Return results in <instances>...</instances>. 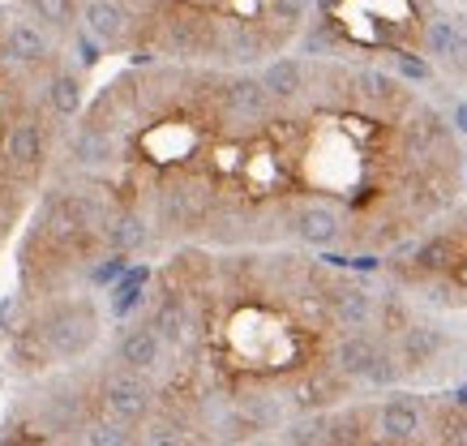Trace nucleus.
Wrapping results in <instances>:
<instances>
[{"mask_svg":"<svg viewBox=\"0 0 467 446\" xmlns=\"http://www.w3.org/2000/svg\"><path fill=\"white\" fill-rule=\"evenodd\" d=\"M257 78H262V87L270 90L275 103H296V99H305V90H309V65L300 57L266 60V69L257 73Z\"/></svg>","mask_w":467,"mask_h":446,"instance_id":"2eb2a0df","label":"nucleus"},{"mask_svg":"<svg viewBox=\"0 0 467 446\" xmlns=\"http://www.w3.org/2000/svg\"><path fill=\"white\" fill-rule=\"evenodd\" d=\"M275 116V99L254 73H227L219 82V120H232L227 133H249Z\"/></svg>","mask_w":467,"mask_h":446,"instance_id":"7ed1b4c3","label":"nucleus"},{"mask_svg":"<svg viewBox=\"0 0 467 446\" xmlns=\"http://www.w3.org/2000/svg\"><path fill=\"white\" fill-rule=\"evenodd\" d=\"M326 301H330V322L339 331H365L373 314H378V305H373L365 284H335L326 292Z\"/></svg>","mask_w":467,"mask_h":446,"instance_id":"4468645a","label":"nucleus"},{"mask_svg":"<svg viewBox=\"0 0 467 446\" xmlns=\"http://www.w3.org/2000/svg\"><path fill=\"white\" fill-rule=\"evenodd\" d=\"M249 446H287V442H279V438H254Z\"/></svg>","mask_w":467,"mask_h":446,"instance_id":"473e14b6","label":"nucleus"},{"mask_svg":"<svg viewBox=\"0 0 467 446\" xmlns=\"http://www.w3.org/2000/svg\"><path fill=\"white\" fill-rule=\"evenodd\" d=\"M292 236L300 245L330 249L343 236V211L330 198H322V193L292 202Z\"/></svg>","mask_w":467,"mask_h":446,"instance_id":"423d86ee","label":"nucleus"},{"mask_svg":"<svg viewBox=\"0 0 467 446\" xmlns=\"http://www.w3.org/2000/svg\"><path fill=\"white\" fill-rule=\"evenodd\" d=\"M125 271H129V254H116L112 249L108 258H99L95 266H90V284H95V288H112Z\"/></svg>","mask_w":467,"mask_h":446,"instance_id":"cd10ccee","label":"nucleus"},{"mask_svg":"<svg viewBox=\"0 0 467 446\" xmlns=\"http://www.w3.org/2000/svg\"><path fill=\"white\" fill-rule=\"evenodd\" d=\"M150 236H155V223L142 211H129V206L112 211L99 228V241L108 249H116V254H138V249L150 245Z\"/></svg>","mask_w":467,"mask_h":446,"instance_id":"ddd939ff","label":"nucleus"},{"mask_svg":"<svg viewBox=\"0 0 467 446\" xmlns=\"http://www.w3.org/2000/svg\"><path fill=\"white\" fill-rule=\"evenodd\" d=\"M463 30H467V17H463Z\"/></svg>","mask_w":467,"mask_h":446,"instance_id":"f704fd0d","label":"nucleus"},{"mask_svg":"<svg viewBox=\"0 0 467 446\" xmlns=\"http://www.w3.org/2000/svg\"><path fill=\"white\" fill-rule=\"evenodd\" d=\"M146 322L163 335V344L176 347V344H184V335H189V327H193V314H189V305H184L181 292H168V296L155 305V314L146 317Z\"/></svg>","mask_w":467,"mask_h":446,"instance_id":"aec40b11","label":"nucleus"},{"mask_svg":"<svg viewBox=\"0 0 467 446\" xmlns=\"http://www.w3.org/2000/svg\"><path fill=\"white\" fill-rule=\"evenodd\" d=\"M420 47L429 60H438L454 73H467V30L463 22H451L446 14H433L420 30Z\"/></svg>","mask_w":467,"mask_h":446,"instance_id":"0eeeda50","label":"nucleus"},{"mask_svg":"<svg viewBox=\"0 0 467 446\" xmlns=\"http://www.w3.org/2000/svg\"><path fill=\"white\" fill-rule=\"evenodd\" d=\"M95 395H99V412L125 420V425H146L155 417V387L138 369H125V365L103 369Z\"/></svg>","mask_w":467,"mask_h":446,"instance_id":"f03ea898","label":"nucleus"},{"mask_svg":"<svg viewBox=\"0 0 467 446\" xmlns=\"http://www.w3.org/2000/svg\"><path fill=\"white\" fill-rule=\"evenodd\" d=\"M390 65H395V73L399 78H408V82H429V78H433L429 57H411V52H403V47H390Z\"/></svg>","mask_w":467,"mask_h":446,"instance_id":"a878e982","label":"nucleus"},{"mask_svg":"<svg viewBox=\"0 0 467 446\" xmlns=\"http://www.w3.org/2000/svg\"><path fill=\"white\" fill-rule=\"evenodd\" d=\"M451 130L459 133V138H467V99L451 103Z\"/></svg>","mask_w":467,"mask_h":446,"instance_id":"7c9ffc66","label":"nucleus"},{"mask_svg":"<svg viewBox=\"0 0 467 446\" xmlns=\"http://www.w3.org/2000/svg\"><path fill=\"white\" fill-rule=\"evenodd\" d=\"M463 176H467V163H463Z\"/></svg>","mask_w":467,"mask_h":446,"instance_id":"72a5a7b5","label":"nucleus"},{"mask_svg":"<svg viewBox=\"0 0 467 446\" xmlns=\"http://www.w3.org/2000/svg\"><path fill=\"white\" fill-rule=\"evenodd\" d=\"M82 26L103 47H125L133 30V9L125 0H82Z\"/></svg>","mask_w":467,"mask_h":446,"instance_id":"6e6552de","label":"nucleus"},{"mask_svg":"<svg viewBox=\"0 0 467 446\" xmlns=\"http://www.w3.org/2000/svg\"><path fill=\"white\" fill-rule=\"evenodd\" d=\"M373 425H378V433H382L386 442H416L420 438V430H425V412H420V403L411 399V395H390V399L373 412Z\"/></svg>","mask_w":467,"mask_h":446,"instance_id":"9b49d317","label":"nucleus"},{"mask_svg":"<svg viewBox=\"0 0 467 446\" xmlns=\"http://www.w3.org/2000/svg\"><path fill=\"white\" fill-rule=\"evenodd\" d=\"M287 446H330V417L326 412H305L284 430Z\"/></svg>","mask_w":467,"mask_h":446,"instance_id":"b1692460","label":"nucleus"},{"mask_svg":"<svg viewBox=\"0 0 467 446\" xmlns=\"http://www.w3.org/2000/svg\"><path fill=\"white\" fill-rule=\"evenodd\" d=\"M451 403L454 408H467V382H459V387L451 390Z\"/></svg>","mask_w":467,"mask_h":446,"instance_id":"2f4dec72","label":"nucleus"},{"mask_svg":"<svg viewBox=\"0 0 467 446\" xmlns=\"http://www.w3.org/2000/svg\"><path fill=\"white\" fill-rule=\"evenodd\" d=\"M90 408L86 399L78 395L73 382H43L39 399H35V425L47 433H73V430H86L90 425Z\"/></svg>","mask_w":467,"mask_h":446,"instance_id":"39448f33","label":"nucleus"},{"mask_svg":"<svg viewBox=\"0 0 467 446\" xmlns=\"http://www.w3.org/2000/svg\"><path fill=\"white\" fill-rule=\"evenodd\" d=\"M0 57L17 60V65H39V60L52 57V39H47V26L30 22V17H14L0 26Z\"/></svg>","mask_w":467,"mask_h":446,"instance_id":"1a4fd4ad","label":"nucleus"},{"mask_svg":"<svg viewBox=\"0 0 467 446\" xmlns=\"http://www.w3.org/2000/svg\"><path fill=\"white\" fill-rule=\"evenodd\" d=\"M30 14L39 17V26L47 30H78V22H82V9H78V0H26Z\"/></svg>","mask_w":467,"mask_h":446,"instance_id":"5701e85b","label":"nucleus"},{"mask_svg":"<svg viewBox=\"0 0 467 446\" xmlns=\"http://www.w3.org/2000/svg\"><path fill=\"white\" fill-rule=\"evenodd\" d=\"M446 442L467 446V408H454L451 417H446Z\"/></svg>","mask_w":467,"mask_h":446,"instance_id":"c756f323","label":"nucleus"},{"mask_svg":"<svg viewBox=\"0 0 467 446\" xmlns=\"http://www.w3.org/2000/svg\"><path fill=\"white\" fill-rule=\"evenodd\" d=\"M352 82H356V99L365 108H408V95H403V82L395 73L378 69V65H365V69H352Z\"/></svg>","mask_w":467,"mask_h":446,"instance_id":"dca6fc26","label":"nucleus"},{"mask_svg":"<svg viewBox=\"0 0 467 446\" xmlns=\"http://www.w3.org/2000/svg\"><path fill=\"white\" fill-rule=\"evenodd\" d=\"M150 284V266H129L120 279L112 284V292H108V305H112L116 317H129L138 305H142V288Z\"/></svg>","mask_w":467,"mask_h":446,"instance_id":"412c9836","label":"nucleus"},{"mask_svg":"<svg viewBox=\"0 0 467 446\" xmlns=\"http://www.w3.org/2000/svg\"><path fill=\"white\" fill-rule=\"evenodd\" d=\"M163 335L150 327V322H138V327H129L120 339H116V352L112 360L116 365H125V369H138V374H155L159 365H163Z\"/></svg>","mask_w":467,"mask_h":446,"instance_id":"9d476101","label":"nucleus"},{"mask_svg":"<svg viewBox=\"0 0 467 446\" xmlns=\"http://www.w3.org/2000/svg\"><path fill=\"white\" fill-rule=\"evenodd\" d=\"M47 103L60 120H78L86 108V69H57L52 82H47Z\"/></svg>","mask_w":467,"mask_h":446,"instance_id":"6ab92c4d","label":"nucleus"},{"mask_svg":"<svg viewBox=\"0 0 467 446\" xmlns=\"http://www.w3.org/2000/svg\"><path fill=\"white\" fill-rule=\"evenodd\" d=\"M378 352H382V344L368 331H343L339 347H335V369H339L348 382H352V378L365 382L368 369H373V360H378Z\"/></svg>","mask_w":467,"mask_h":446,"instance_id":"a211bd4d","label":"nucleus"},{"mask_svg":"<svg viewBox=\"0 0 467 446\" xmlns=\"http://www.w3.org/2000/svg\"><path fill=\"white\" fill-rule=\"evenodd\" d=\"M408 374V369H403V360L395 357V352H378V360H373V369H368V378L365 382H373V387H395L399 378Z\"/></svg>","mask_w":467,"mask_h":446,"instance_id":"c85d7f7f","label":"nucleus"},{"mask_svg":"<svg viewBox=\"0 0 467 446\" xmlns=\"http://www.w3.org/2000/svg\"><path fill=\"white\" fill-rule=\"evenodd\" d=\"M116 150H120V142H116V133L108 130H95V125H78V130L69 133V163L73 168H86V172H99V168H112Z\"/></svg>","mask_w":467,"mask_h":446,"instance_id":"f8f14e48","label":"nucleus"},{"mask_svg":"<svg viewBox=\"0 0 467 446\" xmlns=\"http://www.w3.org/2000/svg\"><path fill=\"white\" fill-rule=\"evenodd\" d=\"M138 446H189L184 442V430L181 425H171V420H146L142 438H138Z\"/></svg>","mask_w":467,"mask_h":446,"instance_id":"bb28decb","label":"nucleus"},{"mask_svg":"<svg viewBox=\"0 0 467 446\" xmlns=\"http://www.w3.org/2000/svg\"><path fill=\"white\" fill-rule=\"evenodd\" d=\"M454 254H459V245H454V236L451 232H441V236H429V241H420L416 245V271L420 275H441V271H451V262Z\"/></svg>","mask_w":467,"mask_h":446,"instance_id":"4be33fe9","label":"nucleus"},{"mask_svg":"<svg viewBox=\"0 0 467 446\" xmlns=\"http://www.w3.org/2000/svg\"><path fill=\"white\" fill-rule=\"evenodd\" d=\"M86 446H138V438H133V425L99 412L86 425Z\"/></svg>","mask_w":467,"mask_h":446,"instance_id":"393cba45","label":"nucleus"},{"mask_svg":"<svg viewBox=\"0 0 467 446\" xmlns=\"http://www.w3.org/2000/svg\"><path fill=\"white\" fill-rule=\"evenodd\" d=\"M35 335L52 352V360H78L99 339V309L86 301V296H78V301H52L35 317Z\"/></svg>","mask_w":467,"mask_h":446,"instance_id":"f257e3e1","label":"nucleus"},{"mask_svg":"<svg viewBox=\"0 0 467 446\" xmlns=\"http://www.w3.org/2000/svg\"><path fill=\"white\" fill-rule=\"evenodd\" d=\"M43 159H47V125L39 116H17L14 130L5 133V142H0L5 172L14 181H30L43 168Z\"/></svg>","mask_w":467,"mask_h":446,"instance_id":"20e7f679","label":"nucleus"},{"mask_svg":"<svg viewBox=\"0 0 467 446\" xmlns=\"http://www.w3.org/2000/svg\"><path fill=\"white\" fill-rule=\"evenodd\" d=\"M441 347H446V331L433 327V322H411L408 331L399 335V360H403V369H425L429 360L441 357Z\"/></svg>","mask_w":467,"mask_h":446,"instance_id":"f3484780","label":"nucleus"}]
</instances>
